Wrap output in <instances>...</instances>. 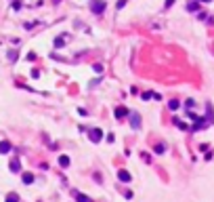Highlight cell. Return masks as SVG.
Masks as SVG:
<instances>
[{"label": "cell", "mask_w": 214, "mask_h": 202, "mask_svg": "<svg viewBox=\"0 0 214 202\" xmlns=\"http://www.w3.org/2000/svg\"><path fill=\"white\" fill-rule=\"evenodd\" d=\"M88 133H90L88 137H90V141H92V143H99V141L103 139V131H99V128H90Z\"/></svg>", "instance_id": "6da1fadb"}, {"label": "cell", "mask_w": 214, "mask_h": 202, "mask_svg": "<svg viewBox=\"0 0 214 202\" xmlns=\"http://www.w3.org/2000/svg\"><path fill=\"white\" fill-rule=\"evenodd\" d=\"M90 9H92V13H103L105 11V2H103V0H92V4H90Z\"/></svg>", "instance_id": "7a4b0ae2"}, {"label": "cell", "mask_w": 214, "mask_h": 202, "mask_svg": "<svg viewBox=\"0 0 214 202\" xmlns=\"http://www.w3.org/2000/svg\"><path fill=\"white\" fill-rule=\"evenodd\" d=\"M118 179L124 181V183H130V173L128 171H120V173H118Z\"/></svg>", "instance_id": "3957f363"}, {"label": "cell", "mask_w": 214, "mask_h": 202, "mask_svg": "<svg viewBox=\"0 0 214 202\" xmlns=\"http://www.w3.org/2000/svg\"><path fill=\"white\" fill-rule=\"evenodd\" d=\"M124 116H130V112L126 107H115V118H124Z\"/></svg>", "instance_id": "277c9868"}, {"label": "cell", "mask_w": 214, "mask_h": 202, "mask_svg": "<svg viewBox=\"0 0 214 202\" xmlns=\"http://www.w3.org/2000/svg\"><path fill=\"white\" fill-rule=\"evenodd\" d=\"M130 122H132V128H139L141 126V116L139 114H130Z\"/></svg>", "instance_id": "5b68a950"}, {"label": "cell", "mask_w": 214, "mask_h": 202, "mask_svg": "<svg viewBox=\"0 0 214 202\" xmlns=\"http://www.w3.org/2000/svg\"><path fill=\"white\" fill-rule=\"evenodd\" d=\"M11 152V143L9 141H0V154H9Z\"/></svg>", "instance_id": "8992f818"}, {"label": "cell", "mask_w": 214, "mask_h": 202, "mask_svg": "<svg viewBox=\"0 0 214 202\" xmlns=\"http://www.w3.org/2000/svg\"><path fill=\"white\" fill-rule=\"evenodd\" d=\"M21 179H23V183H32V181H34V175H32V173H23Z\"/></svg>", "instance_id": "52a82bcc"}, {"label": "cell", "mask_w": 214, "mask_h": 202, "mask_svg": "<svg viewBox=\"0 0 214 202\" xmlns=\"http://www.w3.org/2000/svg\"><path fill=\"white\" fill-rule=\"evenodd\" d=\"M11 171H13V173L21 171V168H19V160H17V158H15V160H11Z\"/></svg>", "instance_id": "ba28073f"}, {"label": "cell", "mask_w": 214, "mask_h": 202, "mask_svg": "<svg viewBox=\"0 0 214 202\" xmlns=\"http://www.w3.org/2000/svg\"><path fill=\"white\" fill-rule=\"evenodd\" d=\"M59 164L61 166H69V158L67 156H59Z\"/></svg>", "instance_id": "9c48e42d"}, {"label": "cell", "mask_w": 214, "mask_h": 202, "mask_svg": "<svg viewBox=\"0 0 214 202\" xmlns=\"http://www.w3.org/2000/svg\"><path fill=\"white\" fill-rule=\"evenodd\" d=\"M168 107H170V109H178V107H181V101H176V99H172V101L168 103Z\"/></svg>", "instance_id": "30bf717a"}, {"label": "cell", "mask_w": 214, "mask_h": 202, "mask_svg": "<svg viewBox=\"0 0 214 202\" xmlns=\"http://www.w3.org/2000/svg\"><path fill=\"white\" fill-rule=\"evenodd\" d=\"M7 202H19V196H17V194H9V196H7Z\"/></svg>", "instance_id": "8fae6325"}, {"label": "cell", "mask_w": 214, "mask_h": 202, "mask_svg": "<svg viewBox=\"0 0 214 202\" xmlns=\"http://www.w3.org/2000/svg\"><path fill=\"white\" fill-rule=\"evenodd\" d=\"M166 152V145H155V154H164Z\"/></svg>", "instance_id": "7c38bea8"}, {"label": "cell", "mask_w": 214, "mask_h": 202, "mask_svg": "<svg viewBox=\"0 0 214 202\" xmlns=\"http://www.w3.org/2000/svg\"><path fill=\"white\" fill-rule=\"evenodd\" d=\"M78 202H90V200H88V196H84V194H78Z\"/></svg>", "instance_id": "4fadbf2b"}, {"label": "cell", "mask_w": 214, "mask_h": 202, "mask_svg": "<svg viewBox=\"0 0 214 202\" xmlns=\"http://www.w3.org/2000/svg\"><path fill=\"white\" fill-rule=\"evenodd\" d=\"M61 44H65V40H63V38H57V40H55V47H61Z\"/></svg>", "instance_id": "5bb4252c"}, {"label": "cell", "mask_w": 214, "mask_h": 202, "mask_svg": "<svg viewBox=\"0 0 214 202\" xmlns=\"http://www.w3.org/2000/svg\"><path fill=\"white\" fill-rule=\"evenodd\" d=\"M151 97H153V93H143V99H145V101L151 99Z\"/></svg>", "instance_id": "9a60e30c"}, {"label": "cell", "mask_w": 214, "mask_h": 202, "mask_svg": "<svg viewBox=\"0 0 214 202\" xmlns=\"http://www.w3.org/2000/svg\"><path fill=\"white\" fill-rule=\"evenodd\" d=\"M124 4H126V0H118V9H122Z\"/></svg>", "instance_id": "2e32d148"}, {"label": "cell", "mask_w": 214, "mask_h": 202, "mask_svg": "<svg viewBox=\"0 0 214 202\" xmlns=\"http://www.w3.org/2000/svg\"><path fill=\"white\" fill-rule=\"evenodd\" d=\"M202 2H210V0H202Z\"/></svg>", "instance_id": "e0dca14e"}]
</instances>
